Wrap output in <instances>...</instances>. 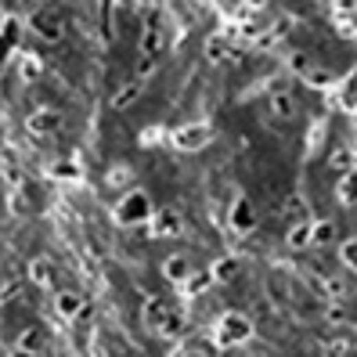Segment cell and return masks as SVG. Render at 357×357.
Masks as SVG:
<instances>
[{"label":"cell","instance_id":"4316f807","mask_svg":"<svg viewBox=\"0 0 357 357\" xmlns=\"http://www.w3.org/2000/svg\"><path fill=\"white\" fill-rule=\"evenodd\" d=\"M51 174H54V177H62V181H76V177H80V166H76V163H65V159H62L58 166H51Z\"/></svg>","mask_w":357,"mask_h":357},{"label":"cell","instance_id":"6da1fadb","mask_svg":"<svg viewBox=\"0 0 357 357\" xmlns=\"http://www.w3.org/2000/svg\"><path fill=\"white\" fill-rule=\"evenodd\" d=\"M253 336V321L242 310H224L213 325V343L217 347H242Z\"/></svg>","mask_w":357,"mask_h":357},{"label":"cell","instance_id":"836d02e7","mask_svg":"<svg viewBox=\"0 0 357 357\" xmlns=\"http://www.w3.org/2000/svg\"><path fill=\"white\" fill-rule=\"evenodd\" d=\"M8 357H40V354H30V350H22V347H15V350H11Z\"/></svg>","mask_w":357,"mask_h":357},{"label":"cell","instance_id":"f1b7e54d","mask_svg":"<svg viewBox=\"0 0 357 357\" xmlns=\"http://www.w3.org/2000/svg\"><path fill=\"white\" fill-rule=\"evenodd\" d=\"M22 296V285L19 281H4L0 285V303H8V299H19Z\"/></svg>","mask_w":357,"mask_h":357},{"label":"cell","instance_id":"d4e9b609","mask_svg":"<svg viewBox=\"0 0 357 357\" xmlns=\"http://www.w3.org/2000/svg\"><path fill=\"white\" fill-rule=\"evenodd\" d=\"M130 177H134L130 166H126V163H116V166L108 170L105 181H108V188H126V184H130Z\"/></svg>","mask_w":357,"mask_h":357},{"label":"cell","instance_id":"d6a6232c","mask_svg":"<svg viewBox=\"0 0 357 357\" xmlns=\"http://www.w3.org/2000/svg\"><path fill=\"white\" fill-rule=\"evenodd\" d=\"M152 141H155V145L163 141V130H159V126H152V130H145V137H141V145H152Z\"/></svg>","mask_w":357,"mask_h":357},{"label":"cell","instance_id":"52a82bcc","mask_svg":"<svg viewBox=\"0 0 357 357\" xmlns=\"http://www.w3.org/2000/svg\"><path fill=\"white\" fill-rule=\"evenodd\" d=\"M148 224H152V235H155V238H174V235L184 231L177 209H155L152 217H148Z\"/></svg>","mask_w":357,"mask_h":357},{"label":"cell","instance_id":"cb8c5ba5","mask_svg":"<svg viewBox=\"0 0 357 357\" xmlns=\"http://www.w3.org/2000/svg\"><path fill=\"white\" fill-rule=\"evenodd\" d=\"M339 260L347 270H357V238H343L339 242Z\"/></svg>","mask_w":357,"mask_h":357},{"label":"cell","instance_id":"ffe728a7","mask_svg":"<svg viewBox=\"0 0 357 357\" xmlns=\"http://www.w3.org/2000/svg\"><path fill=\"white\" fill-rule=\"evenodd\" d=\"M328 166H332L336 174H354V148L350 145L336 148L332 155H328Z\"/></svg>","mask_w":357,"mask_h":357},{"label":"cell","instance_id":"d6986e66","mask_svg":"<svg viewBox=\"0 0 357 357\" xmlns=\"http://www.w3.org/2000/svg\"><path fill=\"white\" fill-rule=\"evenodd\" d=\"M209 285H213L209 270H192V275L181 281V292H184V296H198V292H206Z\"/></svg>","mask_w":357,"mask_h":357},{"label":"cell","instance_id":"e575fe53","mask_svg":"<svg viewBox=\"0 0 357 357\" xmlns=\"http://www.w3.org/2000/svg\"><path fill=\"white\" fill-rule=\"evenodd\" d=\"M181 357H206V354H198V350H184Z\"/></svg>","mask_w":357,"mask_h":357},{"label":"cell","instance_id":"30bf717a","mask_svg":"<svg viewBox=\"0 0 357 357\" xmlns=\"http://www.w3.org/2000/svg\"><path fill=\"white\" fill-rule=\"evenodd\" d=\"M192 260H188V256H166V260H163V278L166 281H174V285H181L184 278H188L192 275Z\"/></svg>","mask_w":357,"mask_h":357},{"label":"cell","instance_id":"1f68e13d","mask_svg":"<svg viewBox=\"0 0 357 357\" xmlns=\"http://www.w3.org/2000/svg\"><path fill=\"white\" fill-rule=\"evenodd\" d=\"M325 292H332V296H347V285L336 281V278H328V281H325Z\"/></svg>","mask_w":357,"mask_h":357},{"label":"cell","instance_id":"f546056e","mask_svg":"<svg viewBox=\"0 0 357 357\" xmlns=\"http://www.w3.org/2000/svg\"><path fill=\"white\" fill-rule=\"evenodd\" d=\"M347 318H350V314L343 310L339 303H332V310H328V321H332V325H347Z\"/></svg>","mask_w":357,"mask_h":357},{"label":"cell","instance_id":"277c9868","mask_svg":"<svg viewBox=\"0 0 357 357\" xmlns=\"http://www.w3.org/2000/svg\"><path fill=\"white\" fill-rule=\"evenodd\" d=\"M227 227H231L235 235H253L256 231V206L249 203V198H235V203H231Z\"/></svg>","mask_w":357,"mask_h":357},{"label":"cell","instance_id":"5b68a950","mask_svg":"<svg viewBox=\"0 0 357 357\" xmlns=\"http://www.w3.org/2000/svg\"><path fill=\"white\" fill-rule=\"evenodd\" d=\"M62 123H65V116L58 108H36L30 119H25V126H30V134H36V137H54L62 130Z\"/></svg>","mask_w":357,"mask_h":357},{"label":"cell","instance_id":"44dd1931","mask_svg":"<svg viewBox=\"0 0 357 357\" xmlns=\"http://www.w3.org/2000/svg\"><path fill=\"white\" fill-rule=\"evenodd\" d=\"M44 343H47V332H44V328H25V332L19 336V347L30 350V354H40V350H44Z\"/></svg>","mask_w":357,"mask_h":357},{"label":"cell","instance_id":"9c48e42d","mask_svg":"<svg viewBox=\"0 0 357 357\" xmlns=\"http://www.w3.org/2000/svg\"><path fill=\"white\" fill-rule=\"evenodd\" d=\"M83 296L80 292H69V289H62L58 296H54V314H58L62 321H76L80 314H83Z\"/></svg>","mask_w":357,"mask_h":357},{"label":"cell","instance_id":"4dcf8cb0","mask_svg":"<svg viewBox=\"0 0 357 357\" xmlns=\"http://www.w3.org/2000/svg\"><path fill=\"white\" fill-rule=\"evenodd\" d=\"M289 65L296 69V73H307V69H310V58H307V54H292Z\"/></svg>","mask_w":357,"mask_h":357},{"label":"cell","instance_id":"9a60e30c","mask_svg":"<svg viewBox=\"0 0 357 357\" xmlns=\"http://www.w3.org/2000/svg\"><path fill=\"white\" fill-rule=\"evenodd\" d=\"M238 270H242V260H238V256H220V260L209 267V278H213V281H235Z\"/></svg>","mask_w":357,"mask_h":357},{"label":"cell","instance_id":"8fae6325","mask_svg":"<svg viewBox=\"0 0 357 357\" xmlns=\"http://www.w3.org/2000/svg\"><path fill=\"white\" fill-rule=\"evenodd\" d=\"M166 314H170V303H166V299H148L145 310H141V321H145L148 332H159V325L166 321Z\"/></svg>","mask_w":357,"mask_h":357},{"label":"cell","instance_id":"ac0fdd59","mask_svg":"<svg viewBox=\"0 0 357 357\" xmlns=\"http://www.w3.org/2000/svg\"><path fill=\"white\" fill-rule=\"evenodd\" d=\"M285 220H289V224L310 220V206H307L303 195H289V198H285Z\"/></svg>","mask_w":357,"mask_h":357},{"label":"cell","instance_id":"d590c367","mask_svg":"<svg viewBox=\"0 0 357 357\" xmlns=\"http://www.w3.org/2000/svg\"><path fill=\"white\" fill-rule=\"evenodd\" d=\"M253 4H264V0H253Z\"/></svg>","mask_w":357,"mask_h":357},{"label":"cell","instance_id":"7402d4cb","mask_svg":"<svg viewBox=\"0 0 357 357\" xmlns=\"http://www.w3.org/2000/svg\"><path fill=\"white\" fill-rule=\"evenodd\" d=\"M181 328H184V318H181V310H177V307H170L166 321L159 325V332H155V336H163V339H177V336H181Z\"/></svg>","mask_w":357,"mask_h":357},{"label":"cell","instance_id":"4fadbf2b","mask_svg":"<svg viewBox=\"0 0 357 357\" xmlns=\"http://www.w3.org/2000/svg\"><path fill=\"white\" fill-rule=\"evenodd\" d=\"M336 238H339L336 220H314L310 217V246H332Z\"/></svg>","mask_w":357,"mask_h":357},{"label":"cell","instance_id":"3957f363","mask_svg":"<svg viewBox=\"0 0 357 357\" xmlns=\"http://www.w3.org/2000/svg\"><path fill=\"white\" fill-rule=\"evenodd\" d=\"M152 217V206H148V195L145 192H126V198L116 206V220L134 227V224H145Z\"/></svg>","mask_w":357,"mask_h":357},{"label":"cell","instance_id":"7c38bea8","mask_svg":"<svg viewBox=\"0 0 357 357\" xmlns=\"http://www.w3.org/2000/svg\"><path fill=\"white\" fill-rule=\"evenodd\" d=\"M166 47V36H163V30H159V19H148V30H145V36H141V54H152V58H155V54H159Z\"/></svg>","mask_w":357,"mask_h":357},{"label":"cell","instance_id":"e0dca14e","mask_svg":"<svg viewBox=\"0 0 357 357\" xmlns=\"http://www.w3.org/2000/svg\"><path fill=\"white\" fill-rule=\"evenodd\" d=\"M285 246L289 249H310V220H299V224H292L289 227V235H285Z\"/></svg>","mask_w":357,"mask_h":357},{"label":"cell","instance_id":"5bb4252c","mask_svg":"<svg viewBox=\"0 0 357 357\" xmlns=\"http://www.w3.org/2000/svg\"><path fill=\"white\" fill-rule=\"evenodd\" d=\"M141 94H145V80H137V76H134L130 83H126V87L116 91V97H112V108H119V112H123V108H130Z\"/></svg>","mask_w":357,"mask_h":357},{"label":"cell","instance_id":"603a6c76","mask_svg":"<svg viewBox=\"0 0 357 357\" xmlns=\"http://www.w3.org/2000/svg\"><path fill=\"white\" fill-rule=\"evenodd\" d=\"M303 76H307V83H310V87H318V91H332V87H336V76L328 73V69H318V65H310Z\"/></svg>","mask_w":357,"mask_h":357},{"label":"cell","instance_id":"2e32d148","mask_svg":"<svg viewBox=\"0 0 357 357\" xmlns=\"http://www.w3.org/2000/svg\"><path fill=\"white\" fill-rule=\"evenodd\" d=\"M30 281L40 285V289H47V285H54V264L44 260V256H36V260L30 264Z\"/></svg>","mask_w":357,"mask_h":357},{"label":"cell","instance_id":"ba28073f","mask_svg":"<svg viewBox=\"0 0 357 357\" xmlns=\"http://www.w3.org/2000/svg\"><path fill=\"white\" fill-rule=\"evenodd\" d=\"M30 30L40 36V40H62V19L51 15V11H36V15L30 19Z\"/></svg>","mask_w":357,"mask_h":357},{"label":"cell","instance_id":"83f0119b","mask_svg":"<svg viewBox=\"0 0 357 357\" xmlns=\"http://www.w3.org/2000/svg\"><path fill=\"white\" fill-rule=\"evenodd\" d=\"M152 73H155V58H152V54H141V62H137V73H134V76H137V80H148Z\"/></svg>","mask_w":357,"mask_h":357},{"label":"cell","instance_id":"484cf974","mask_svg":"<svg viewBox=\"0 0 357 357\" xmlns=\"http://www.w3.org/2000/svg\"><path fill=\"white\" fill-rule=\"evenodd\" d=\"M339 203L343 206H354V174H343V181H339Z\"/></svg>","mask_w":357,"mask_h":357},{"label":"cell","instance_id":"8992f818","mask_svg":"<svg viewBox=\"0 0 357 357\" xmlns=\"http://www.w3.org/2000/svg\"><path fill=\"white\" fill-rule=\"evenodd\" d=\"M267 112H270V119H278V123H292L299 116V105L289 91H275L267 97Z\"/></svg>","mask_w":357,"mask_h":357},{"label":"cell","instance_id":"7a4b0ae2","mask_svg":"<svg viewBox=\"0 0 357 357\" xmlns=\"http://www.w3.org/2000/svg\"><path fill=\"white\" fill-rule=\"evenodd\" d=\"M209 141H213L209 123H188V126H177V130L170 134V145L177 152H203V148H209Z\"/></svg>","mask_w":357,"mask_h":357}]
</instances>
